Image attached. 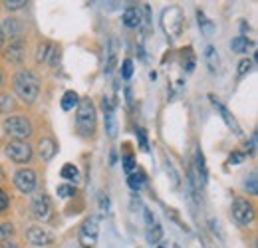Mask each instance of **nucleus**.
Masks as SVG:
<instances>
[{"label":"nucleus","mask_w":258,"mask_h":248,"mask_svg":"<svg viewBox=\"0 0 258 248\" xmlns=\"http://www.w3.org/2000/svg\"><path fill=\"white\" fill-rule=\"evenodd\" d=\"M14 92L24 103H34L40 93V80L30 70H20L14 76Z\"/></svg>","instance_id":"obj_1"},{"label":"nucleus","mask_w":258,"mask_h":248,"mask_svg":"<svg viewBox=\"0 0 258 248\" xmlns=\"http://www.w3.org/2000/svg\"><path fill=\"white\" fill-rule=\"evenodd\" d=\"M96 105L90 97L80 99L78 111H76V127L82 137H90L96 131Z\"/></svg>","instance_id":"obj_2"},{"label":"nucleus","mask_w":258,"mask_h":248,"mask_svg":"<svg viewBox=\"0 0 258 248\" xmlns=\"http://www.w3.org/2000/svg\"><path fill=\"white\" fill-rule=\"evenodd\" d=\"M4 131L6 135L14 137V141H24L32 135V123L24 115H10L4 119Z\"/></svg>","instance_id":"obj_3"},{"label":"nucleus","mask_w":258,"mask_h":248,"mask_svg":"<svg viewBox=\"0 0 258 248\" xmlns=\"http://www.w3.org/2000/svg\"><path fill=\"white\" fill-rule=\"evenodd\" d=\"M161 26H163V30H165V34H167L171 40L179 38L181 32H183V12H181L177 6L165 8L161 14Z\"/></svg>","instance_id":"obj_4"},{"label":"nucleus","mask_w":258,"mask_h":248,"mask_svg":"<svg viewBox=\"0 0 258 248\" xmlns=\"http://www.w3.org/2000/svg\"><path fill=\"white\" fill-rule=\"evenodd\" d=\"M4 153L14 163H28L32 159V145L28 141H10L4 147Z\"/></svg>","instance_id":"obj_5"},{"label":"nucleus","mask_w":258,"mask_h":248,"mask_svg":"<svg viewBox=\"0 0 258 248\" xmlns=\"http://www.w3.org/2000/svg\"><path fill=\"white\" fill-rule=\"evenodd\" d=\"M97 234H99V222L96 217H90L80 228V244L82 248H96Z\"/></svg>","instance_id":"obj_6"},{"label":"nucleus","mask_w":258,"mask_h":248,"mask_svg":"<svg viewBox=\"0 0 258 248\" xmlns=\"http://www.w3.org/2000/svg\"><path fill=\"white\" fill-rule=\"evenodd\" d=\"M230 213H232V218H234L238 224H248V222H252V218H254V207H252L246 199H234Z\"/></svg>","instance_id":"obj_7"},{"label":"nucleus","mask_w":258,"mask_h":248,"mask_svg":"<svg viewBox=\"0 0 258 248\" xmlns=\"http://www.w3.org/2000/svg\"><path fill=\"white\" fill-rule=\"evenodd\" d=\"M14 185L16 189L20 191V193H32L34 189H36V173H34L32 169H18L16 173H14Z\"/></svg>","instance_id":"obj_8"},{"label":"nucleus","mask_w":258,"mask_h":248,"mask_svg":"<svg viewBox=\"0 0 258 248\" xmlns=\"http://www.w3.org/2000/svg\"><path fill=\"white\" fill-rule=\"evenodd\" d=\"M32 215L38 220L46 222L52 217V203L48 199V195H36L32 201Z\"/></svg>","instance_id":"obj_9"},{"label":"nucleus","mask_w":258,"mask_h":248,"mask_svg":"<svg viewBox=\"0 0 258 248\" xmlns=\"http://www.w3.org/2000/svg\"><path fill=\"white\" fill-rule=\"evenodd\" d=\"M26 238L32 244H36V246H46V244H52L54 242V234L50 230H46L44 226H32V228H28Z\"/></svg>","instance_id":"obj_10"},{"label":"nucleus","mask_w":258,"mask_h":248,"mask_svg":"<svg viewBox=\"0 0 258 248\" xmlns=\"http://www.w3.org/2000/svg\"><path fill=\"white\" fill-rule=\"evenodd\" d=\"M101 107H103V113H105V131H107V135H109V137H115V135H117V123H115L113 105H111L109 97H103Z\"/></svg>","instance_id":"obj_11"},{"label":"nucleus","mask_w":258,"mask_h":248,"mask_svg":"<svg viewBox=\"0 0 258 248\" xmlns=\"http://www.w3.org/2000/svg\"><path fill=\"white\" fill-rule=\"evenodd\" d=\"M26 48H24V44H22V40H12L10 42V46L6 48V52H4V56H6V60L10 64H20L24 60V52Z\"/></svg>","instance_id":"obj_12"},{"label":"nucleus","mask_w":258,"mask_h":248,"mask_svg":"<svg viewBox=\"0 0 258 248\" xmlns=\"http://www.w3.org/2000/svg\"><path fill=\"white\" fill-rule=\"evenodd\" d=\"M56 143L50 139V137H44V139H40L38 141V155L42 161H52L54 155H56Z\"/></svg>","instance_id":"obj_13"},{"label":"nucleus","mask_w":258,"mask_h":248,"mask_svg":"<svg viewBox=\"0 0 258 248\" xmlns=\"http://www.w3.org/2000/svg\"><path fill=\"white\" fill-rule=\"evenodd\" d=\"M211 101H213V105H215V107L219 109V113H221V117L225 119V123L228 125V127H230V129H232L234 133H240V125L236 123V119H234V117L230 115V111L226 109L225 105H223V103H221V101H219V99H217L215 95H211Z\"/></svg>","instance_id":"obj_14"},{"label":"nucleus","mask_w":258,"mask_h":248,"mask_svg":"<svg viewBox=\"0 0 258 248\" xmlns=\"http://www.w3.org/2000/svg\"><path fill=\"white\" fill-rule=\"evenodd\" d=\"M2 30V36H8L10 40H18V34H20V24L16 18H6L0 26Z\"/></svg>","instance_id":"obj_15"},{"label":"nucleus","mask_w":258,"mask_h":248,"mask_svg":"<svg viewBox=\"0 0 258 248\" xmlns=\"http://www.w3.org/2000/svg\"><path fill=\"white\" fill-rule=\"evenodd\" d=\"M123 24L127 28H137L141 24V10L135 6H129L127 10L123 12Z\"/></svg>","instance_id":"obj_16"},{"label":"nucleus","mask_w":258,"mask_h":248,"mask_svg":"<svg viewBox=\"0 0 258 248\" xmlns=\"http://www.w3.org/2000/svg\"><path fill=\"white\" fill-rule=\"evenodd\" d=\"M205 62H207L209 70H211L213 74L219 70V54H217V50H215L213 46H207V48H205Z\"/></svg>","instance_id":"obj_17"},{"label":"nucleus","mask_w":258,"mask_h":248,"mask_svg":"<svg viewBox=\"0 0 258 248\" xmlns=\"http://www.w3.org/2000/svg\"><path fill=\"white\" fill-rule=\"evenodd\" d=\"M62 179L70 181V183H76L80 179V171H78V167L74 163H68V165L62 167Z\"/></svg>","instance_id":"obj_18"},{"label":"nucleus","mask_w":258,"mask_h":248,"mask_svg":"<svg viewBox=\"0 0 258 248\" xmlns=\"http://www.w3.org/2000/svg\"><path fill=\"white\" fill-rule=\"evenodd\" d=\"M248 46H250V42H248L246 36H236V38L230 42V48H232V52H236V54H244V52L248 50Z\"/></svg>","instance_id":"obj_19"},{"label":"nucleus","mask_w":258,"mask_h":248,"mask_svg":"<svg viewBox=\"0 0 258 248\" xmlns=\"http://www.w3.org/2000/svg\"><path fill=\"white\" fill-rule=\"evenodd\" d=\"M80 103V97H78V93L76 92H66L64 97H62V109H66V111H70V109H74L76 105Z\"/></svg>","instance_id":"obj_20"},{"label":"nucleus","mask_w":258,"mask_h":248,"mask_svg":"<svg viewBox=\"0 0 258 248\" xmlns=\"http://www.w3.org/2000/svg\"><path fill=\"white\" fill-rule=\"evenodd\" d=\"M145 183V175L141 173V171H137V173H129L127 177V185L133 189V191H139L141 187Z\"/></svg>","instance_id":"obj_21"},{"label":"nucleus","mask_w":258,"mask_h":248,"mask_svg":"<svg viewBox=\"0 0 258 248\" xmlns=\"http://www.w3.org/2000/svg\"><path fill=\"white\" fill-rule=\"evenodd\" d=\"M197 18H199V26H201V30L205 36H211L213 32H215V26H213V22L203 14V12H197Z\"/></svg>","instance_id":"obj_22"},{"label":"nucleus","mask_w":258,"mask_h":248,"mask_svg":"<svg viewBox=\"0 0 258 248\" xmlns=\"http://www.w3.org/2000/svg\"><path fill=\"white\" fill-rule=\"evenodd\" d=\"M10 236H14V224L12 222H0V242L10 240Z\"/></svg>","instance_id":"obj_23"},{"label":"nucleus","mask_w":258,"mask_h":248,"mask_svg":"<svg viewBox=\"0 0 258 248\" xmlns=\"http://www.w3.org/2000/svg\"><path fill=\"white\" fill-rule=\"evenodd\" d=\"M161 226L159 224H153V226H149V230H147V240L149 242H159L161 240Z\"/></svg>","instance_id":"obj_24"},{"label":"nucleus","mask_w":258,"mask_h":248,"mask_svg":"<svg viewBox=\"0 0 258 248\" xmlns=\"http://www.w3.org/2000/svg\"><path fill=\"white\" fill-rule=\"evenodd\" d=\"M50 48H52V44H48V42L40 44V46H38L36 60H38V62H46V60H48V56H50Z\"/></svg>","instance_id":"obj_25"},{"label":"nucleus","mask_w":258,"mask_h":248,"mask_svg":"<svg viewBox=\"0 0 258 248\" xmlns=\"http://www.w3.org/2000/svg\"><path fill=\"white\" fill-rule=\"evenodd\" d=\"M56 191H58V197H62V199H70L76 195V189L72 185H60Z\"/></svg>","instance_id":"obj_26"},{"label":"nucleus","mask_w":258,"mask_h":248,"mask_svg":"<svg viewBox=\"0 0 258 248\" xmlns=\"http://www.w3.org/2000/svg\"><path fill=\"white\" fill-rule=\"evenodd\" d=\"M121 76L125 80H129L133 76V62L131 60H123V64H121Z\"/></svg>","instance_id":"obj_27"},{"label":"nucleus","mask_w":258,"mask_h":248,"mask_svg":"<svg viewBox=\"0 0 258 248\" xmlns=\"http://www.w3.org/2000/svg\"><path fill=\"white\" fill-rule=\"evenodd\" d=\"M4 4H6L8 10H20V8L26 6V0H6Z\"/></svg>","instance_id":"obj_28"},{"label":"nucleus","mask_w":258,"mask_h":248,"mask_svg":"<svg viewBox=\"0 0 258 248\" xmlns=\"http://www.w3.org/2000/svg\"><path fill=\"white\" fill-rule=\"evenodd\" d=\"M137 137H139V145L143 151H149V143H147V135H145V129H137Z\"/></svg>","instance_id":"obj_29"},{"label":"nucleus","mask_w":258,"mask_h":248,"mask_svg":"<svg viewBox=\"0 0 258 248\" xmlns=\"http://www.w3.org/2000/svg\"><path fill=\"white\" fill-rule=\"evenodd\" d=\"M252 70V62L250 60H242V62L238 64V76H244V74H248Z\"/></svg>","instance_id":"obj_30"},{"label":"nucleus","mask_w":258,"mask_h":248,"mask_svg":"<svg viewBox=\"0 0 258 248\" xmlns=\"http://www.w3.org/2000/svg\"><path fill=\"white\" fill-rule=\"evenodd\" d=\"M246 189L252 193V195H256L258 187H256V173H250V177H248V181H246Z\"/></svg>","instance_id":"obj_31"},{"label":"nucleus","mask_w":258,"mask_h":248,"mask_svg":"<svg viewBox=\"0 0 258 248\" xmlns=\"http://www.w3.org/2000/svg\"><path fill=\"white\" fill-rule=\"evenodd\" d=\"M8 205H10V199H8L6 191H2V189H0V213H4V211L8 209Z\"/></svg>","instance_id":"obj_32"},{"label":"nucleus","mask_w":258,"mask_h":248,"mask_svg":"<svg viewBox=\"0 0 258 248\" xmlns=\"http://www.w3.org/2000/svg\"><path fill=\"white\" fill-rule=\"evenodd\" d=\"M165 167H167V173H171V179H173V187H179V175L175 173V169H173L171 161H167V163H165Z\"/></svg>","instance_id":"obj_33"},{"label":"nucleus","mask_w":258,"mask_h":248,"mask_svg":"<svg viewBox=\"0 0 258 248\" xmlns=\"http://www.w3.org/2000/svg\"><path fill=\"white\" fill-rule=\"evenodd\" d=\"M10 99H12L10 95H2V97H0V109H2V111H8V109L12 107V101H10Z\"/></svg>","instance_id":"obj_34"},{"label":"nucleus","mask_w":258,"mask_h":248,"mask_svg":"<svg viewBox=\"0 0 258 248\" xmlns=\"http://www.w3.org/2000/svg\"><path fill=\"white\" fill-rule=\"evenodd\" d=\"M244 161V153H238V151H234L232 155L228 157V163L230 165H238V163H242Z\"/></svg>","instance_id":"obj_35"},{"label":"nucleus","mask_w":258,"mask_h":248,"mask_svg":"<svg viewBox=\"0 0 258 248\" xmlns=\"http://www.w3.org/2000/svg\"><path fill=\"white\" fill-rule=\"evenodd\" d=\"M123 169H125L127 173H131V171L135 169V161H133V157H131V155L123 157Z\"/></svg>","instance_id":"obj_36"},{"label":"nucleus","mask_w":258,"mask_h":248,"mask_svg":"<svg viewBox=\"0 0 258 248\" xmlns=\"http://www.w3.org/2000/svg\"><path fill=\"white\" fill-rule=\"evenodd\" d=\"M99 209H101V213H107L109 211V199L107 197H99Z\"/></svg>","instance_id":"obj_37"},{"label":"nucleus","mask_w":258,"mask_h":248,"mask_svg":"<svg viewBox=\"0 0 258 248\" xmlns=\"http://www.w3.org/2000/svg\"><path fill=\"white\" fill-rule=\"evenodd\" d=\"M145 222H147V226H153V217H151V211H147V209H145Z\"/></svg>","instance_id":"obj_38"},{"label":"nucleus","mask_w":258,"mask_h":248,"mask_svg":"<svg viewBox=\"0 0 258 248\" xmlns=\"http://www.w3.org/2000/svg\"><path fill=\"white\" fill-rule=\"evenodd\" d=\"M0 248H18V246H16L14 242H8V240H6V242H2V244H0Z\"/></svg>","instance_id":"obj_39"},{"label":"nucleus","mask_w":258,"mask_h":248,"mask_svg":"<svg viewBox=\"0 0 258 248\" xmlns=\"http://www.w3.org/2000/svg\"><path fill=\"white\" fill-rule=\"evenodd\" d=\"M2 42H4V36H2V30H0V48H2Z\"/></svg>","instance_id":"obj_40"},{"label":"nucleus","mask_w":258,"mask_h":248,"mask_svg":"<svg viewBox=\"0 0 258 248\" xmlns=\"http://www.w3.org/2000/svg\"><path fill=\"white\" fill-rule=\"evenodd\" d=\"M2 179H4V173H2V169H0V181H2Z\"/></svg>","instance_id":"obj_41"},{"label":"nucleus","mask_w":258,"mask_h":248,"mask_svg":"<svg viewBox=\"0 0 258 248\" xmlns=\"http://www.w3.org/2000/svg\"><path fill=\"white\" fill-rule=\"evenodd\" d=\"M0 88H2V74H0Z\"/></svg>","instance_id":"obj_42"},{"label":"nucleus","mask_w":258,"mask_h":248,"mask_svg":"<svg viewBox=\"0 0 258 248\" xmlns=\"http://www.w3.org/2000/svg\"><path fill=\"white\" fill-rule=\"evenodd\" d=\"M159 248H161V246H159Z\"/></svg>","instance_id":"obj_43"}]
</instances>
